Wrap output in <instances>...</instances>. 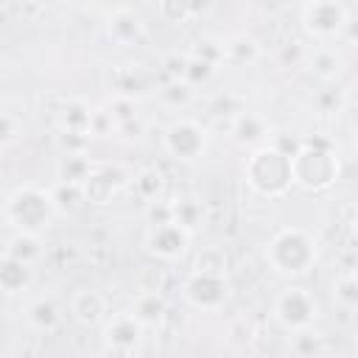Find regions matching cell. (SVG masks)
Here are the masks:
<instances>
[{
	"instance_id": "cell-3",
	"label": "cell",
	"mask_w": 358,
	"mask_h": 358,
	"mask_svg": "<svg viewBox=\"0 0 358 358\" xmlns=\"http://www.w3.org/2000/svg\"><path fill=\"white\" fill-rule=\"evenodd\" d=\"M246 185L263 199H282L291 190V159L271 143L255 145L243 162Z\"/></svg>"
},
{
	"instance_id": "cell-1",
	"label": "cell",
	"mask_w": 358,
	"mask_h": 358,
	"mask_svg": "<svg viewBox=\"0 0 358 358\" xmlns=\"http://www.w3.org/2000/svg\"><path fill=\"white\" fill-rule=\"evenodd\" d=\"M338 173H341V162L333 145L327 140L302 137L299 151L291 157V185L302 187L305 193H324L336 185Z\"/></svg>"
},
{
	"instance_id": "cell-22",
	"label": "cell",
	"mask_w": 358,
	"mask_h": 358,
	"mask_svg": "<svg viewBox=\"0 0 358 358\" xmlns=\"http://www.w3.org/2000/svg\"><path fill=\"white\" fill-rule=\"evenodd\" d=\"M6 255H11V257L34 266L42 257V241L34 232H14L8 238V243H6Z\"/></svg>"
},
{
	"instance_id": "cell-31",
	"label": "cell",
	"mask_w": 358,
	"mask_h": 358,
	"mask_svg": "<svg viewBox=\"0 0 358 358\" xmlns=\"http://www.w3.org/2000/svg\"><path fill=\"white\" fill-rule=\"evenodd\" d=\"M266 143H271V145H274L280 154H285V157L291 159V157L299 151V145H302V137H299V134H294V131H271Z\"/></svg>"
},
{
	"instance_id": "cell-23",
	"label": "cell",
	"mask_w": 358,
	"mask_h": 358,
	"mask_svg": "<svg viewBox=\"0 0 358 358\" xmlns=\"http://www.w3.org/2000/svg\"><path fill=\"white\" fill-rule=\"evenodd\" d=\"M227 266L229 257L221 246H201L193 260V271H207V274H227Z\"/></svg>"
},
{
	"instance_id": "cell-38",
	"label": "cell",
	"mask_w": 358,
	"mask_h": 358,
	"mask_svg": "<svg viewBox=\"0 0 358 358\" xmlns=\"http://www.w3.org/2000/svg\"><path fill=\"white\" fill-rule=\"evenodd\" d=\"M0 257H3V252H0Z\"/></svg>"
},
{
	"instance_id": "cell-28",
	"label": "cell",
	"mask_w": 358,
	"mask_h": 358,
	"mask_svg": "<svg viewBox=\"0 0 358 358\" xmlns=\"http://www.w3.org/2000/svg\"><path fill=\"white\" fill-rule=\"evenodd\" d=\"M190 56H199L210 64H221L224 62V39H215V36H201L196 45H193V53Z\"/></svg>"
},
{
	"instance_id": "cell-2",
	"label": "cell",
	"mask_w": 358,
	"mask_h": 358,
	"mask_svg": "<svg viewBox=\"0 0 358 358\" xmlns=\"http://www.w3.org/2000/svg\"><path fill=\"white\" fill-rule=\"evenodd\" d=\"M316 241L299 227H282L266 246V263L280 277H302L316 266Z\"/></svg>"
},
{
	"instance_id": "cell-34",
	"label": "cell",
	"mask_w": 358,
	"mask_h": 358,
	"mask_svg": "<svg viewBox=\"0 0 358 358\" xmlns=\"http://www.w3.org/2000/svg\"><path fill=\"white\" fill-rule=\"evenodd\" d=\"M145 215H148V224L154 227V224H165V221H173V201H165V199H154V201H148V210H145Z\"/></svg>"
},
{
	"instance_id": "cell-4",
	"label": "cell",
	"mask_w": 358,
	"mask_h": 358,
	"mask_svg": "<svg viewBox=\"0 0 358 358\" xmlns=\"http://www.w3.org/2000/svg\"><path fill=\"white\" fill-rule=\"evenodd\" d=\"M56 207L50 199V190L36 187V185H22L8 193L3 201V218L17 229V232H34L42 235L45 229L53 227Z\"/></svg>"
},
{
	"instance_id": "cell-8",
	"label": "cell",
	"mask_w": 358,
	"mask_h": 358,
	"mask_svg": "<svg viewBox=\"0 0 358 358\" xmlns=\"http://www.w3.org/2000/svg\"><path fill=\"white\" fill-rule=\"evenodd\" d=\"M302 25L316 39H336L350 25V14L341 0H305Z\"/></svg>"
},
{
	"instance_id": "cell-13",
	"label": "cell",
	"mask_w": 358,
	"mask_h": 358,
	"mask_svg": "<svg viewBox=\"0 0 358 358\" xmlns=\"http://www.w3.org/2000/svg\"><path fill=\"white\" fill-rule=\"evenodd\" d=\"M106 31H109L112 42H117V45H134V42L143 39L145 25H143V20H140V14H137L134 8L120 6V8L109 11V17H106Z\"/></svg>"
},
{
	"instance_id": "cell-26",
	"label": "cell",
	"mask_w": 358,
	"mask_h": 358,
	"mask_svg": "<svg viewBox=\"0 0 358 358\" xmlns=\"http://www.w3.org/2000/svg\"><path fill=\"white\" fill-rule=\"evenodd\" d=\"M215 64H210V62H204V59H199V56H187L185 59V64H182V81H187L190 87H199V84H207L213 76H215Z\"/></svg>"
},
{
	"instance_id": "cell-27",
	"label": "cell",
	"mask_w": 358,
	"mask_h": 358,
	"mask_svg": "<svg viewBox=\"0 0 358 358\" xmlns=\"http://www.w3.org/2000/svg\"><path fill=\"white\" fill-rule=\"evenodd\" d=\"M291 352L294 355H319L322 352V336L313 327L296 330L291 338Z\"/></svg>"
},
{
	"instance_id": "cell-17",
	"label": "cell",
	"mask_w": 358,
	"mask_h": 358,
	"mask_svg": "<svg viewBox=\"0 0 358 358\" xmlns=\"http://www.w3.org/2000/svg\"><path fill=\"white\" fill-rule=\"evenodd\" d=\"M347 62L336 48H316L308 53V70L319 78V81H333L344 73Z\"/></svg>"
},
{
	"instance_id": "cell-10",
	"label": "cell",
	"mask_w": 358,
	"mask_h": 358,
	"mask_svg": "<svg viewBox=\"0 0 358 358\" xmlns=\"http://www.w3.org/2000/svg\"><path fill=\"white\" fill-rule=\"evenodd\" d=\"M229 296V282L227 274H207V271H193L185 280V299L199 308V310H218Z\"/></svg>"
},
{
	"instance_id": "cell-36",
	"label": "cell",
	"mask_w": 358,
	"mask_h": 358,
	"mask_svg": "<svg viewBox=\"0 0 358 358\" xmlns=\"http://www.w3.org/2000/svg\"><path fill=\"white\" fill-rule=\"evenodd\" d=\"M336 299L341 302V305H347V308H352L355 302H358V291H355V280H352V274H347V277H341L338 282H336Z\"/></svg>"
},
{
	"instance_id": "cell-33",
	"label": "cell",
	"mask_w": 358,
	"mask_h": 358,
	"mask_svg": "<svg viewBox=\"0 0 358 358\" xmlns=\"http://www.w3.org/2000/svg\"><path fill=\"white\" fill-rule=\"evenodd\" d=\"M112 131H115V120H112V115L106 112V106L92 109V117H90V134H95V137H109Z\"/></svg>"
},
{
	"instance_id": "cell-16",
	"label": "cell",
	"mask_w": 358,
	"mask_h": 358,
	"mask_svg": "<svg viewBox=\"0 0 358 358\" xmlns=\"http://www.w3.org/2000/svg\"><path fill=\"white\" fill-rule=\"evenodd\" d=\"M90 117H92L90 103H84L81 98H67L64 106L56 112V126H59V131L90 134Z\"/></svg>"
},
{
	"instance_id": "cell-32",
	"label": "cell",
	"mask_w": 358,
	"mask_h": 358,
	"mask_svg": "<svg viewBox=\"0 0 358 358\" xmlns=\"http://www.w3.org/2000/svg\"><path fill=\"white\" fill-rule=\"evenodd\" d=\"M199 218H201V210H199V204H193V201H173V221H179L185 229H190L193 232V227L199 224Z\"/></svg>"
},
{
	"instance_id": "cell-29",
	"label": "cell",
	"mask_w": 358,
	"mask_h": 358,
	"mask_svg": "<svg viewBox=\"0 0 358 358\" xmlns=\"http://www.w3.org/2000/svg\"><path fill=\"white\" fill-rule=\"evenodd\" d=\"M106 112L112 115V120H115V126L117 123H126V120H131V117H137V103H134V98L131 95H112V101H106Z\"/></svg>"
},
{
	"instance_id": "cell-37",
	"label": "cell",
	"mask_w": 358,
	"mask_h": 358,
	"mask_svg": "<svg viewBox=\"0 0 358 358\" xmlns=\"http://www.w3.org/2000/svg\"><path fill=\"white\" fill-rule=\"evenodd\" d=\"M14 134H17L14 120H11L8 115H3V112H0V148H3V145H8V143L14 140Z\"/></svg>"
},
{
	"instance_id": "cell-21",
	"label": "cell",
	"mask_w": 358,
	"mask_h": 358,
	"mask_svg": "<svg viewBox=\"0 0 358 358\" xmlns=\"http://www.w3.org/2000/svg\"><path fill=\"white\" fill-rule=\"evenodd\" d=\"M92 159L87 157V151H62L59 162H56V176L59 182H84L87 173L92 171Z\"/></svg>"
},
{
	"instance_id": "cell-6",
	"label": "cell",
	"mask_w": 358,
	"mask_h": 358,
	"mask_svg": "<svg viewBox=\"0 0 358 358\" xmlns=\"http://www.w3.org/2000/svg\"><path fill=\"white\" fill-rule=\"evenodd\" d=\"M145 330L148 327L131 310L112 313L109 319H103V330H101L103 352H109V355H134V352H140L143 341H145Z\"/></svg>"
},
{
	"instance_id": "cell-12",
	"label": "cell",
	"mask_w": 358,
	"mask_h": 358,
	"mask_svg": "<svg viewBox=\"0 0 358 358\" xmlns=\"http://www.w3.org/2000/svg\"><path fill=\"white\" fill-rule=\"evenodd\" d=\"M229 131H232V140H235V143L255 148V145H263V143L268 140L271 126H268V120H266L263 115H257V112H246V109H238V115L232 117Z\"/></svg>"
},
{
	"instance_id": "cell-15",
	"label": "cell",
	"mask_w": 358,
	"mask_h": 358,
	"mask_svg": "<svg viewBox=\"0 0 358 358\" xmlns=\"http://www.w3.org/2000/svg\"><path fill=\"white\" fill-rule=\"evenodd\" d=\"M31 280H34L31 263H22V260L3 252V257H0V291L14 296V294L25 291L31 285Z\"/></svg>"
},
{
	"instance_id": "cell-7",
	"label": "cell",
	"mask_w": 358,
	"mask_h": 358,
	"mask_svg": "<svg viewBox=\"0 0 358 358\" xmlns=\"http://www.w3.org/2000/svg\"><path fill=\"white\" fill-rule=\"evenodd\" d=\"M207 143H210V134L207 129L199 123V120H190V117H179L173 120L165 131H162V145L165 151L179 159V162H193L199 159L204 151H207Z\"/></svg>"
},
{
	"instance_id": "cell-25",
	"label": "cell",
	"mask_w": 358,
	"mask_h": 358,
	"mask_svg": "<svg viewBox=\"0 0 358 358\" xmlns=\"http://www.w3.org/2000/svg\"><path fill=\"white\" fill-rule=\"evenodd\" d=\"M162 173L157 171V168H143V171H137L134 176H131V187H134V193L140 196V199H145V201H154V199H159V193H162Z\"/></svg>"
},
{
	"instance_id": "cell-14",
	"label": "cell",
	"mask_w": 358,
	"mask_h": 358,
	"mask_svg": "<svg viewBox=\"0 0 358 358\" xmlns=\"http://www.w3.org/2000/svg\"><path fill=\"white\" fill-rule=\"evenodd\" d=\"M70 313L78 324L84 327H95V324H103L106 319V299L101 291L95 288H84V291H76L73 299H70Z\"/></svg>"
},
{
	"instance_id": "cell-9",
	"label": "cell",
	"mask_w": 358,
	"mask_h": 358,
	"mask_svg": "<svg viewBox=\"0 0 358 358\" xmlns=\"http://www.w3.org/2000/svg\"><path fill=\"white\" fill-rule=\"evenodd\" d=\"M187 246H190V229H185L179 221L154 224L145 232V252L154 255L157 260L173 263L179 257H185Z\"/></svg>"
},
{
	"instance_id": "cell-24",
	"label": "cell",
	"mask_w": 358,
	"mask_h": 358,
	"mask_svg": "<svg viewBox=\"0 0 358 358\" xmlns=\"http://www.w3.org/2000/svg\"><path fill=\"white\" fill-rule=\"evenodd\" d=\"M59 319H62V313L50 299H36L28 305V322L42 333H50L59 324Z\"/></svg>"
},
{
	"instance_id": "cell-19",
	"label": "cell",
	"mask_w": 358,
	"mask_h": 358,
	"mask_svg": "<svg viewBox=\"0 0 358 358\" xmlns=\"http://www.w3.org/2000/svg\"><path fill=\"white\" fill-rule=\"evenodd\" d=\"M260 59V42L249 34H232L224 39V62L232 64H255Z\"/></svg>"
},
{
	"instance_id": "cell-20",
	"label": "cell",
	"mask_w": 358,
	"mask_h": 358,
	"mask_svg": "<svg viewBox=\"0 0 358 358\" xmlns=\"http://www.w3.org/2000/svg\"><path fill=\"white\" fill-rule=\"evenodd\" d=\"M168 305H165V296L159 291H140L131 302V313L145 324V327H154L162 322Z\"/></svg>"
},
{
	"instance_id": "cell-18",
	"label": "cell",
	"mask_w": 358,
	"mask_h": 358,
	"mask_svg": "<svg viewBox=\"0 0 358 358\" xmlns=\"http://www.w3.org/2000/svg\"><path fill=\"white\" fill-rule=\"evenodd\" d=\"M50 199H53V207L59 215H76L87 207L81 182H56L50 187Z\"/></svg>"
},
{
	"instance_id": "cell-35",
	"label": "cell",
	"mask_w": 358,
	"mask_h": 358,
	"mask_svg": "<svg viewBox=\"0 0 358 358\" xmlns=\"http://www.w3.org/2000/svg\"><path fill=\"white\" fill-rule=\"evenodd\" d=\"M159 11L171 22H182L190 14V0H159Z\"/></svg>"
},
{
	"instance_id": "cell-11",
	"label": "cell",
	"mask_w": 358,
	"mask_h": 358,
	"mask_svg": "<svg viewBox=\"0 0 358 358\" xmlns=\"http://www.w3.org/2000/svg\"><path fill=\"white\" fill-rule=\"evenodd\" d=\"M126 182H129V176H126V171L120 165H92L87 179L81 182L84 199H87V204L103 207V204H109L120 193V187Z\"/></svg>"
},
{
	"instance_id": "cell-30",
	"label": "cell",
	"mask_w": 358,
	"mask_h": 358,
	"mask_svg": "<svg viewBox=\"0 0 358 358\" xmlns=\"http://www.w3.org/2000/svg\"><path fill=\"white\" fill-rule=\"evenodd\" d=\"M159 92H162V101H165V103H171V106H185V103H190V101H193V87H190L187 81H182V78L168 81Z\"/></svg>"
},
{
	"instance_id": "cell-5",
	"label": "cell",
	"mask_w": 358,
	"mask_h": 358,
	"mask_svg": "<svg viewBox=\"0 0 358 358\" xmlns=\"http://www.w3.org/2000/svg\"><path fill=\"white\" fill-rule=\"evenodd\" d=\"M271 316H274V322L282 330L296 333V330H305V327H313L316 324V319H319V302H316V296L308 288L288 285V288H282L274 296Z\"/></svg>"
}]
</instances>
